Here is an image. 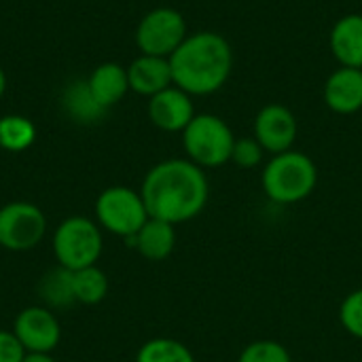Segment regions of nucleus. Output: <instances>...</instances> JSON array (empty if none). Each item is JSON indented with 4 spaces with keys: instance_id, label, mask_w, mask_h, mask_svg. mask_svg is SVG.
<instances>
[{
    "instance_id": "f257e3e1",
    "label": "nucleus",
    "mask_w": 362,
    "mask_h": 362,
    "mask_svg": "<svg viewBox=\"0 0 362 362\" xmlns=\"http://www.w3.org/2000/svg\"><path fill=\"white\" fill-rule=\"evenodd\" d=\"M151 218L170 225L199 216L210 197V182L204 168L189 159H165L153 165L140 187Z\"/></svg>"
},
{
    "instance_id": "f03ea898",
    "label": "nucleus",
    "mask_w": 362,
    "mask_h": 362,
    "mask_svg": "<svg viewBox=\"0 0 362 362\" xmlns=\"http://www.w3.org/2000/svg\"><path fill=\"white\" fill-rule=\"evenodd\" d=\"M168 59L174 85L189 95H212L221 91L233 72V49L229 40L210 30L189 34Z\"/></svg>"
},
{
    "instance_id": "7ed1b4c3",
    "label": "nucleus",
    "mask_w": 362,
    "mask_h": 362,
    "mask_svg": "<svg viewBox=\"0 0 362 362\" xmlns=\"http://www.w3.org/2000/svg\"><path fill=\"white\" fill-rule=\"evenodd\" d=\"M265 195L280 204L291 206L308 199L318 185V168L314 159L301 151H284L272 155L261 174Z\"/></svg>"
},
{
    "instance_id": "20e7f679",
    "label": "nucleus",
    "mask_w": 362,
    "mask_h": 362,
    "mask_svg": "<svg viewBox=\"0 0 362 362\" xmlns=\"http://www.w3.org/2000/svg\"><path fill=\"white\" fill-rule=\"evenodd\" d=\"M235 134L216 115L202 112L191 119L182 132V146L187 159L199 168H221L231 161Z\"/></svg>"
},
{
    "instance_id": "39448f33",
    "label": "nucleus",
    "mask_w": 362,
    "mask_h": 362,
    "mask_svg": "<svg viewBox=\"0 0 362 362\" xmlns=\"http://www.w3.org/2000/svg\"><path fill=\"white\" fill-rule=\"evenodd\" d=\"M53 252L57 263L70 272L91 267L102 255V231L85 216H70L53 233Z\"/></svg>"
},
{
    "instance_id": "423d86ee",
    "label": "nucleus",
    "mask_w": 362,
    "mask_h": 362,
    "mask_svg": "<svg viewBox=\"0 0 362 362\" xmlns=\"http://www.w3.org/2000/svg\"><path fill=\"white\" fill-rule=\"evenodd\" d=\"M95 216L100 227L123 240L134 238L151 218L140 191L129 187H108L95 202Z\"/></svg>"
},
{
    "instance_id": "0eeeda50",
    "label": "nucleus",
    "mask_w": 362,
    "mask_h": 362,
    "mask_svg": "<svg viewBox=\"0 0 362 362\" xmlns=\"http://www.w3.org/2000/svg\"><path fill=\"white\" fill-rule=\"evenodd\" d=\"M189 36L185 15L172 6L148 11L136 28V45L144 55L170 57Z\"/></svg>"
},
{
    "instance_id": "6e6552de",
    "label": "nucleus",
    "mask_w": 362,
    "mask_h": 362,
    "mask_svg": "<svg viewBox=\"0 0 362 362\" xmlns=\"http://www.w3.org/2000/svg\"><path fill=\"white\" fill-rule=\"evenodd\" d=\"M47 231L42 210L28 202H11L0 208V246L23 252L40 244Z\"/></svg>"
},
{
    "instance_id": "1a4fd4ad",
    "label": "nucleus",
    "mask_w": 362,
    "mask_h": 362,
    "mask_svg": "<svg viewBox=\"0 0 362 362\" xmlns=\"http://www.w3.org/2000/svg\"><path fill=\"white\" fill-rule=\"evenodd\" d=\"M252 134L265 153L278 155L291 151L299 134L297 117L284 104H267L257 112Z\"/></svg>"
},
{
    "instance_id": "9d476101",
    "label": "nucleus",
    "mask_w": 362,
    "mask_h": 362,
    "mask_svg": "<svg viewBox=\"0 0 362 362\" xmlns=\"http://www.w3.org/2000/svg\"><path fill=\"white\" fill-rule=\"evenodd\" d=\"M13 333L25 352H51L57 348L62 329L49 308H25L17 314Z\"/></svg>"
},
{
    "instance_id": "9b49d317",
    "label": "nucleus",
    "mask_w": 362,
    "mask_h": 362,
    "mask_svg": "<svg viewBox=\"0 0 362 362\" xmlns=\"http://www.w3.org/2000/svg\"><path fill=\"white\" fill-rule=\"evenodd\" d=\"M195 115L197 112L193 106V95L176 85H170L168 89L148 98V119L161 132L182 134Z\"/></svg>"
},
{
    "instance_id": "f8f14e48",
    "label": "nucleus",
    "mask_w": 362,
    "mask_h": 362,
    "mask_svg": "<svg viewBox=\"0 0 362 362\" xmlns=\"http://www.w3.org/2000/svg\"><path fill=\"white\" fill-rule=\"evenodd\" d=\"M325 104L337 115H354L362 108V68L339 66L329 74L322 91Z\"/></svg>"
},
{
    "instance_id": "ddd939ff",
    "label": "nucleus",
    "mask_w": 362,
    "mask_h": 362,
    "mask_svg": "<svg viewBox=\"0 0 362 362\" xmlns=\"http://www.w3.org/2000/svg\"><path fill=\"white\" fill-rule=\"evenodd\" d=\"M127 81H129L132 91L146 95V98H153L155 93L174 85L170 59L140 53V57H136L127 66Z\"/></svg>"
},
{
    "instance_id": "4468645a",
    "label": "nucleus",
    "mask_w": 362,
    "mask_h": 362,
    "mask_svg": "<svg viewBox=\"0 0 362 362\" xmlns=\"http://www.w3.org/2000/svg\"><path fill=\"white\" fill-rule=\"evenodd\" d=\"M329 49L339 66L362 68V15L339 17L329 32Z\"/></svg>"
},
{
    "instance_id": "2eb2a0df",
    "label": "nucleus",
    "mask_w": 362,
    "mask_h": 362,
    "mask_svg": "<svg viewBox=\"0 0 362 362\" xmlns=\"http://www.w3.org/2000/svg\"><path fill=\"white\" fill-rule=\"evenodd\" d=\"M127 246H134L146 261H165L176 248V227L159 218H148L144 227L127 240Z\"/></svg>"
},
{
    "instance_id": "dca6fc26",
    "label": "nucleus",
    "mask_w": 362,
    "mask_h": 362,
    "mask_svg": "<svg viewBox=\"0 0 362 362\" xmlns=\"http://www.w3.org/2000/svg\"><path fill=\"white\" fill-rule=\"evenodd\" d=\"M87 85H89V91L95 98V102L108 110L115 104H119L125 98V93L129 91L127 68H123L115 62H104L89 74Z\"/></svg>"
},
{
    "instance_id": "f3484780",
    "label": "nucleus",
    "mask_w": 362,
    "mask_h": 362,
    "mask_svg": "<svg viewBox=\"0 0 362 362\" xmlns=\"http://www.w3.org/2000/svg\"><path fill=\"white\" fill-rule=\"evenodd\" d=\"M62 104H64V110L70 115V119L78 123H95L108 112L95 102V98L89 91L87 81H72L64 89Z\"/></svg>"
},
{
    "instance_id": "a211bd4d",
    "label": "nucleus",
    "mask_w": 362,
    "mask_h": 362,
    "mask_svg": "<svg viewBox=\"0 0 362 362\" xmlns=\"http://www.w3.org/2000/svg\"><path fill=\"white\" fill-rule=\"evenodd\" d=\"M38 295L49 308H68L76 303L72 288V272L62 265L47 272L38 282Z\"/></svg>"
},
{
    "instance_id": "6ab92c4d",
    "label": "nucleus",
    "mask_w": 362,
    "mask_h": 362,
    "mask_svg": "<svg viewBox=\"0 0 362 362\" xmlns=\"http://www.w3.org/2000/svg\"><path fill=\"white\" fill-rule=\"evenodd\" d=\"M72 288H74V299L76 303L83 305H95L100 303L106 293H108V278L106 274L91 265V267H83L72 272Z\"/></svg>"
},
{
    "instance_id": "aec40b11",
    "label": "nucleus",
    "mask_w": 362,
    "mask_h": 362,
    "mask_svg": "<svg viewBox=\"0 0 362 362\" xmlns=\"http://www.w3.org/2000/svg\"><path fill=\"white\" fill-rule=\"evenodd\" d=\"M36 140V127L21 115H6L0 119V148L21 153Z\"/></svg>"
},
{
    "instance_id": "412c9836",
    "label": "nucleus",
    "mask_w": 362,
    "mask_h": 362,
    "mask_svg": "<svg viewBox=\"0 0 362 362\" xmlns=\"http://www.w3.org/2000/svg\"><path fill=\"white\" fill-rule=\"evenodd\" d=\"M136 362H195V356L178 339L155 337L140 346Z\"/></svg>"
},
{
    "instance_id": "4be33fe9",
    "label": "nucleus",
    "mask_w": 362,
    "mask_h": 362,
    "mask_svg": "<svg viewBox=\"0 0 362 362\" xmlns=\"http://www.w3.org/2000/svg\"><path fill=\"white\" fill-rule=\"evenodd\" d=\"M238 362H293V358L286 346H282L280 341L257 339L240 352Z\"/></svg>"
},
{
    "instance_id": "5701e85b",
    "label": "nucleus",
    "mask_w": 362,
    "mask_h": 362,
    "mask_svg": "<svg viewBox=\"0 0 362 362\" xmlns=\"http://www.w3.org/2000/svg\"><path fill=\"white\" fill-rule=\"evenodd\" d=\"M339 322L348 335L362 341V288L352 291L339 305Z\"/></svg>"
},
{
    "instance_id": "b1692460",
    "label": "nucleus",
    "mask_w": 362,
    "mask_h": 362,
    "mask_svg": "<svg viewBox=\"0 0 362 362\" xmlns=\"http://www.w3.org/2000/svg\"><path fill=\"white\" fill-rule=\"evenodd\" d=\"M263 155H265V151L257 142L255 136L235 138V144H233V151H231V163H235L242 170H252V168L261 165Z\"/></svg>"
},
{
    "instance_id": "393cba45",
    "label": "nucleus",
    "mask_w": 362,
    "mask_h": 362,
    "mask_svg": "<svg viewBox=\"0 0 362 362\" xmlns=\"http://www.w3.org/2000/svg\"><path fill=\"white\" fill-rule=\"evenodd\" d=\"M25 356L23 346L13 331H0V362H21Z\"/></svg>"
},
{
    "instance_id": "a878e982",
    "label": "nucleus",
    "mask_w": 362,
    "mask_h": 362,
    "mask_svg": "<svg viewBox=\"0 0 362 362\" xmlns=\"http://www.w3.org/2000/svg\"><path fill=\"white\" fill-rule=\"evenodd\" d=\"M21 362H55L51 358V354L47 352H25L23 361Z\"/></svg>"
},
{
    "instance_id": "bb28decb",
    "label": "nucleus",
    "mask_w": 362,
    "mask_h": 362,
    "mask_svg": "<svg viewBox=\"0 0 362 362\" xmlns=\"http://www.w3.org/2000/svg\"><path fill=\"white\" fill-rule=\"evenodd\" d=\"M4 89H6V74H4V70L0 68V98L4 95Z\"/></svg>"
}]
</instances>
